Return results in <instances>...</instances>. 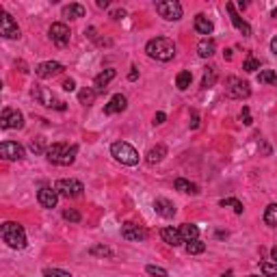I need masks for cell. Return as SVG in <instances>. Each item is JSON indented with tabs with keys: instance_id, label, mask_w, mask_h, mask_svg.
Returning a JSON list of instances; mask_svg holds the SVG:
<instances>
[{
	"instance_id": "obj_1",
	"label": "cell",
	"mask_w": 277,
	"mask_h": 277,
	"mask_svg": "<svg viewBox=\"0 0 277 277\" xmlns=\"http://www.w3.org/2000/svg\"><path fill=\"white\" fill-rule=\"evenodd\" d=\"M145 52H148V57L156 59V61H171L176 57V43L169 37H154V39L148 41Z\"/></svg>"
},
{
	"instance_id": "obj_2",
	"label": "cell",
	"mask_w": 277,
	"mask_h": 277,
	"mask_svg": "<svg viewBox=\"0 0 277 277\" xmlns=\"http://www.w3.org/2000/svg\"><path fill=\"white\" fill-rule=\"evenodd\" d=\"M76 154H78V145H67V143H52L46 150V158L61 167L72 165L76 160Z\"/></svg>"
},
{
	"instance_id": "obj_3",
	"label": "cell",
	"mask_w": 277,
	"mask_h": 277,
	"mask_svg": "<svg viewBox=\"0 0 277 277\" xmlns=\"http://www.w3.org/2000/svg\"><path fill=\"white\" fill-rule=\"evenodd\" d=\"M0 232H2V241L7 243L11 249H24L26 247V232L20 223L7 221V223H2Z\"/></svg>"
},
{
	"instance_id": "obj_4",
	"label": "cell",
	"mask_w": 277,
	"mask_h": 277,
	"mask_svg": "<svg viewBox=\"0 0 277 277\" xmlns=\"http://www.w3.org/2000/svg\"><path fill=\"white\" fill-rule=\"evenodd\" d=\"M111 154L115 156V160H119L122 165H128V167L139 165V152L130 143H126V141H115V143L111 145Z\"/></svg>"
},
{
	"instance_id": "obj_5",
	"label": "cell",
	"mask_w": 277,
	"mask_h": 277,
	"mask_svg": "<svg viewBox=\"0 0 277 277\" xmlns=\"http://www.w3.org/2000/svg\"><path fill=\"white\" fill-rule=\"evenodd\" d=\"M32 97H35V100L39 102L41 106L57 108V111H65V102L57 100V97L52 95V91H50V89H46V87H39V85L32 87Z\"/></svg>"
},
{
	"instance_id": "obj_6",
	"label": "cell",
	"mask_w": 277,
	"mask_h": 277,
	"mask_svg": "<svg viewBox=\"0 0 277 277\" xmlns=\"http://www.w3.org/2000/svg\"><path fill=\"white\" fill-rule=\"evenodd\" d=\"M156 11L160 18H165L167 22H178L182 18V4L178 0H162L156 2Z\"/></svg>"
},
{
	"instance_id": "obj_7",
	"label": "cell",
	"mask_w": 277,
	"mask_h": 277,
	"mask_svg": "<svg viewBox=\"0 0 277 277\" xmlns=\"http://www.w3.org/2000/svg\"><path fill=\"white\" fill-rule=\"evenodd\" d=\"M225 95L232 97V100H243V97H249V95H251L249 83H245V80H241V78H227Z\"/></svg>"
},
{
	"instance_id": "obj_8",
	"label": "cell",
	"mask_w": 277,
	"mask_h": 277,
	"mask_svg": "<svg viewBox=\"0 0 277 277\" xmlns=\"http://www.w3.org/2000/svg\"><path fill=\"white\" fill-rule=\"evenodd\" d=\"M54 188H57V193L61 195V197H67V199L80 197L85 191L83 182H78V180H59L57 184H54Z\"/></svg>"
},
{
	"instance_id": "obj_9",
	"label": "cell",
	"mask_w": 277,
	"mask_h": 277,
	"mask_svg": "<svg viewBox=\"0 0 277 277\" xmlns=\"http://www.w3.org/2000/svg\"><path fill=\"white\" fill-rule=\"evenodd\" d=\"M0 128L2 130H20L24 128V115L15 108H4L0 117Z\"/></svg>"
},
{
	"instance_id": "obj_10",
	"label": "cell",
	"mask_w": 277,
	"mask_h": 277,
	"mask_svg": "<svg viewBox=\"0 0 277 277\" xmlns=\"http://www.w3.org/2000/svg\"><path fill=\"white\" fill-rule=\"evenodd\" d=\"M65 72V65L63 63H57V61H43L35 67V74L39 76V78L48 80V78H54V76L63 74Z\"/></svg>"
},
{
	"instance_id": "obj_11",
	"label": "cell",
	"mask_w": 277,
	"mask_h": 277,
	"mask_svg": "<svg viewBox=\"0 0 277 277\" xmlns=\"http://www.w3.org/2000/svg\"><path fill=\"white\" fill-rule=\"evenodd\" d=\"M50 39L57 43L59 48H65L69 43V37H72V32H69V29L63 24V22H54V24L50 26Z\"/></svg>"
},
{
	"instance_id": "obj_12",
	"label": "cell",
	"mask_w": 277,
	"mask_h": 277,
	"mask_svg": "<svg viewBox=\"0 0 277 277\" xmlns=\"http://www.w3.org/2000/svg\"><path fill=\"white\" fill-rule=\"evenodd\" d=\"M0 35L7 37V39H20V26L11 15L4 11L2 18H0Z\"/></svg>"
},
{
	"instance_id": "obj_13",
	"label": "cell",
	"mask_w": 277,
	"mask_h": 277,
	"mask_svg": "<svg viewBox=\"0 0 277 277\" xmlns=\"http://www.w3.org/2000/svg\"><path fill=\"white\" fill-rule=\"evenodd\" d=\"M0 156L4 160H22L24 158V148L20 143H13V141H4L0 145Z\"/></svg>"
},
{
	"instance_id": "obj_14",
	"label": "cell",
	"mask_w": 277,
	"mask_h": 277,
	"mask_svg": "<svg viewBox=\"0 0 277 277\" xmlns=\"http://www.w3.org/2000/svg\"><path fill=\"white\" fill-rule=\"evenodd\" d=\"M37 202H39V206H43V208H54V206L59 204V193H57V188H52V186H41L39 191H37Z\"/></svg>"
},
{
	"instance_id": "obj_15",
	"label": "cell",
	"mask_w": 277,
	"mask_h": 277,
	"mask_svg": "<svg viewBox=\"0 0 277 277\" xmlns=\"http://www.w3.org/2000/svg\"><path fill=\"white\" fill-rule=\"evenodd\" d=\"M225 9H227V13H230V20H232V24L236 26V31H238V32H243V35H245V37H249V35H251V26H249L247 22H245V20L241 18V15L236 13L234 4H232V2H227V4H225Z\"/></svg>"
},
{
	"instance_id": "obj_16",
	"label": "cell",
	"mask_w": 277,
	"mask_h": 277,
	"mask_svg": "<svg viewBox=\"0 0 277 277\" xmlns=\"http://www.w3.org/2000/svg\"><path fill=\"white\" fill-rule=\"evenodd\" d=\"M122 236L126 238V241H145V236H148V232L143 230V227H139L137 223H123L122 225Z\"/></svg>"
},
{
	"instance_id": "obj_17",
	"label": "cell",
	"mask_w": 277,
	"mask_h": 277,
	"mask_svg": "<svg viewBox=\"0 0 277 277\" xmlns=\"http://www.w3.org/2000/svg\"><path fill=\"white\" fill-rule=\"evenodd\" d=\"M126 106H128V100H126V95H122V93H115L108 100V104L104 106V113L106 115H115V113H122V111H126Z\"/></svg>"
},
{
	"instance_id": "obj_18",
	"label": "cell",
	"mask_w": 277,
	"mask_h": 277,
	"mask_svg": "<svg viewBox=\"0 0 277 277\" xmlns=\"http://www.w3.org/2000/svg\"><path fill=\"white\" fill-rule=\"evenodd\" d=\"M160 236H162V241H165L169 247H180L182 243H184L180 230H176V227H162V230H160Z\"/></svg>"
},
{
	"instance_id": "obj_19",
	"label": "cell",
	"mask_w": 277,
	"mask_h": 277,
	"mask_svg": "<svg viewBox=\"0 0 277 277\" xmlns=\"http://www.w3.org/2000/svg\"><path fill=\"white\" fill-rule=\"evenodd\" d=\"M115 76H117V72H115L113 67H108V69H104V72L97 74V76H95V83H93L97 93H100V91H104L106 87H108V83H111V80L115 78Z\"/></svg>"
},
{
	"instance_id": "obj_20",
	"label": "cell",
	"mask_w": 277,
	"mask_h": 277,
	"mask_svg": "<svg viewBox=\"0 0 277 277\" xmlns=\"http://www.w3.org/2000/svg\"><path fill=\"white\" fill-rule=\"evenodd\" d=\"M154 210L158 213L160 216H165V219H171V216H176V206H173L169 199H156L154 202Z\"/></svg>"
},
{
	"instance_id": "obj_21",
	"label": "cell",
	"mask_w": 277,
	"mask_h": 277,
	"mask_svg": "<svg viewBox=\"0 0 277 277\" xmlns=\"http://www.w3.org/2000/svg\"><path fill=\"white\" fill-rule=\"evenodd\" d=\"M195 31H197L199 35H213L215 24L206 18L204 13H197V15H195Z\"/></svg>"
},
{
	"instance_id": "obj_22",
	"label": "cell",
	"mask_w": 277,
	"mask_h": 277,
	"mask_svg": "<svg viewBox=\"0 0 277 277\" xmlns=\"http://www.w3.org/2000/svg\"><path fill=\"white\" fill-rule=\"evenodd\" d=\"M215 52H216V43H215V39H210V37H206V39L197 43V54L202 59H210Z\"/></svg>"
},
{
	"instance_id": "obj_23",
	"label": "cell",
	"mask_w": 277,
	"mask_h": 277,
	"mask_svg": "<svg viewBox=\"0 0 277 277\" xmlns=\"http://www.w3.org/2000/svg\"><path fill=\"white\" fill-rule=\"evenodd\" d=\"M180 234L184 238V243H191V241H197V236H199V227L197 225H193V223H182L180 227Z\"/></svg>"
},
{
	"instance_id": "obj_24",
	"label": "cell",
	"mask_w": 277,
	"mask_h": 277,
	"mask_svg": "<svg viewBox=\"0 0 277 277\" xmlns=\"http://www.w3.org/2000/svg\"><path fill=\"white\" fill-rule=\"evenodd\" d=\"M63 18L67 20H78V18H85V7L83 4H67V7H63Z\"/></svg>"
},
{
	"instance_id": "obj_25",
	"label": "cell",
	"mask_w": 277,
	"mask_h": 277,
	"mask_svg": "<svg viewBox=\"0 0 277 277\" xmlns=\"http://www.w3.org/2000/svg\"><path fill=\"white\" fill-rule=\"evenodd\" d=\"M173 186H176V191H180V193H188V195H197V193H199L197 184L184 180V178H178V180L173 182Z\"/></svg>"
},
{
	"instance_id": "obj_26",
	"label": "cell",
	"mask_w": 277,
	"mask_h": 277,
	"mask_svg": "<svg viewBox=\"0 0 277 277\" xmlns=\"http://www.w3.org/2000/svg\"><path fill=\"white\" fill-rule=\"evenodd\" d=\"M165 156H167V148H165V145H156V148H152L148 152V162H150V165H156V162H160Z\"/></svg>"
},
{
	"instance_id": "obj_27",
	"label": "cell",
	"mask_w": 277,
	"mask_h": 277,
	"mask_svg": "<svg viewBox=\"0 0 277 277\" xmlns=\"http://www.w3.org/2000/svg\"><path fill=\"white\" fill-rule=\"evenodd\" d=\"M216 78H219V74H216V67H206V72H204V80H202V87L204 89H210V87H215L216 85Z\"/></svg>"
},
{
	"instance_id": "obj_28",
	"label": "cell",
	"mask_w": 277,
	"mask_h": 277,
	"mask_svg": "<svg viewBox=\"0 0 277 277\" xmlns=\"http://www.w3.org/2000/svg\"><path fill=\"white\" fill-rule=\"evenodd\" d=\"M258 83L260 85H273L277 87V74L273 69H262V72L258 74Z\"/></svg>"
},
{
	"instance_id": "obj_29",
	"label": "cell",
	"mask_w": 277,
	"mask_h": 277,
	"mask_svg": "<svg viewBox=\"0 0 277 277\" xmlns=\"http://www.w3.org/2000/svg\"><path fill=\"white\" fill-rule=\"evenodd\" d=\"M191 83H193V74L191 72H186V69H184V72L178 74L176 85H178V89H180V91H186L188 87H191Z\"/></svg>"
},
{
	"instance_id": "obj_30",
	"label": "cell",
	"mask_w": 277,
	"mask_h": 277,
	"mask_svg": "<svg viewBox=\"0 0 277 277\" xmlns=\"http://www.w3.org/2000/svg\"><path fill=\"white\" fill-rule=\"evenodd\" d=\"M264 223L271 227H277V204H269L264 210Z\"/></svg>"
},
{
	"instance_id": "obj_31",
	"label": "cell",
	"mask_w": 277,
	"mask_h": 277,
	"mask_svg": "<svg viewBox=\"0 0 277 277\" xmlns=\"http://www.w3.org/2000/svg\"><path fill=\"white\" fill-rule=\"evenodd\" d=\"M95 95H97V91L95 89H89V87H85L83 91H78V100H80V104H85V106L93 104Z\"/></svg>"
},
{
	"instance_id": "obj_32",
	"label": "cell",
	"mask_w": 277,
	"mask_h": 277,
	"mask_svg": "<svg viewBox=\"0 0 277 277\" xmlns=\"http://www.w3.org/2000/svg\"><path fill=\"white\" fill-rule=\"evenodd\" d=\"M206 251V245L202 241H191V243H186V253L188 256H197V253H204Z\"/></svg>"
},
{
	"instance_id": "obj_33",
	"label": "cell",
	"mask_w": 277,
	"mask_h": 277,
	"mask_svg": "<svg viewBox=\"0 0 277 277\" xmlns=\"http://www.w3.org/2000/svg\"><path fill=\"white\" fill-rule=\"evenodd\" d=\"M219 206H223V208H225V206H230V208H234V213H236V215H243V210H245V208H243V204L238 202V199H234V197L221 199V202H219Z\"/></svg>"
},
{
	"instance_id": "obj_34",
	"label": "cell",
	"mask_w": 277,
	"mask_h": 277,
	"mask_svg": "<svg viewBox=\"0 0 277 277\" xmlns=\"http://www.w3.org/2000/svg\"><path fill=\"white\" fill-rule=\"evenodd\" d=\"M243 69H245V72H249V74L256 72V69H260V61H258L256 57H247V61L243 63Z\"/></svg>"
},
{
	"instance_id": "obj_35",
	"label": "cell",
	"mask_w": 277,
	"mask_h": 277,
	"mask_svg": "<svg viewBox=\"0 0 277 277\" xmlns=\"http://www.w3.org/2000/svg\"><path fill=\"white\" fill-rule=\"evenodd\" d=\"M260 269H262L264 277H277V264L275 262H264Z\"/></svg>"
},
{
	"instance_id": "obj_36",
	"label": "cell",
	"mask_w": 277,
	"mask_h": 277,
	"mask_svg": "<svg viewBox=\"0 0 277 277\" xmlns=\"http://www.w3.org/2000/svg\"><path fill=\"white\" fill-rule=\"evenodd\" d=\"M63 219H65V221H72V223H78V221L83 219V216H80V213H78V210L67 208V210H65V213H63Z\"/></svg>"
},
{
	"instance_id": "obj_37",
	"label": "cell",
	"mask_w": 277,
	"mask_h": 277,
	"mask_svg": "<svg viewBox=\"0 0 277 277\" xmlns=\"http://www.w3.org/2000/svg\"><path fill=\"white\" fill-rule=\"evenodd\" d=\"M91 253L93 256H106V258H113L115 253H113V249H108V247H102V245H97V247H91Z\"/></svg>"
},
{
	"instance_id": "obj_38",
	"label": "cell",
	"mask_w": 277,
	"mask_h": 277,
	"mask_svg": "<svg viewBox=\"0 0 277 277\" xmlns=\"http://www.w3.org/2000/svg\"><path fill=\"white\" fill-rule=\"evenodd\" d=\"M145 271H148L150 275H154V277H169L165 269H162V267H156V264H148V267H145Z\"/></svg>"
},
{
	"instance_id": "obj_39",
	"label": "cell",
	"mask_w": 277,
	"mask_h": 277,
	"mask_svg": "<svg viewBox=\"0 0 277 277\" xmlns=\"http://www.w3.org/2000/svg\"><path fill=\"white\" fill-rule=\"evenodd\" d=\"M43 277H72L67 271H61V269H46L43 271Z\"/></svg>"
},
{
	"instance_id": "obj_40",
	"label": "cell",
	"mask_w": 277,
	"mask_h": 277,
	"mask_svg": "<svg viewBox=\"0 0 277 277\" xmlns=\"http://www.w3.org/2000/svg\"><path fill=\"white\" fill-rule=\"evenodd\" d=\"M241 122L245 123V126H251V123H253V119H251V113H249V108H247V106L243 108V113H241Z\"/></svg>"
},
{
	"instance_id": "obj_41",
	"label": "cell",
	"mask_w": 277,
	"mask_h": 277,
	"mask_svg": "<svg viewBox=\"0 0 277 277\" xmlns=\"http://www.w3.org/2000/svg\"><path fill=\"white\" fill-rule=\"evenodd\" d=\"M111 18H113V20H122V18H126V11H123V9H115V11L111 13Z\"/></svg>"
},
{
	"instance_id": "obj_42",
	"label": "cell",
	"mask_w": 277,
	"mask_h": 277,
	"mask_svg": "<svg viewBox=\"0 0 277 277\" xmlns=\"http://www.w3.org/2000/svg\"><path fill=\"white\" fill-rule=\"evenodd\" d=\"M63 89H65V91H74V89H76V83H74L72 78H67V80L63 83Z\"/></svg>"
},
{
	"instance_id": "obj_43",
	"label": "cell",
	"mask_w": 277,
	"mask_h": 277,
	"mask_svg": "<svg viewBox=\"0 0 277 277\" xmlns=\"http://www.w3.org/2000/svg\"><path fill=\"white\" fill-rule=\"evenodd\" d=\"M41 143H43V141H41V139H39V141H37V143H35V141H32V143H31V150H32V152H37V154H39V152L43 150V148H41Z\"/></svg>"
},
{
	"instance_id": "obj_44",
	"label": "cell",
	"mask_w": 277,
	"mask_h": 277,
	"mask_svg": "<svg viewBox=\"0 0 277 277\" xmlns=\"http://www.w3.org/2000/svg\"><path fill=\"white\" fill-rule=\"evenodd\" d=\"M165 119H167L165 113H156V115H154V123H165Z\"/></svg>"
},
{
	"instance_id": "obj_45",
	"label": "cell",
	"mask_w": 277,
	"mask_h": 277,
	"mask_svg": "<svg viewBox=\"0 0 277 277\" xmlns=\"http://www.w3.org/2000/svg\"><path fill=\"white\" fill-rule=\"evenodd\" d=\"M137 76H139L137 67H132V69H130V74H128V78H130V80H137Z\"/></svg>"
},
{
	"instance_id": "obj_46",
	"label": "cell",
	"mask_w": 277,
	"mask_h": 277,
	"mask_svg": "<svg viewBox=\"0 0 277 277\" xmlns=\"http://www.w3.org/2000/svg\"><path fill=\"white\" fill-rule=\"evenodd\" d=\"M271 52L277 54V37H273V39H271Z\"/></svg>"
},
{
	"instance_id": "obj_47",
	"label": "cell",
	"mask_w": 277,
	"mask_h": 277,
	"mask_svg": "<svg viewBox=\"0 0 277 277\" xmlns=\"http://www.w3.org/2000/svg\"><path fill=\"white\" fill-rule=\"evenodd\" d=\"M199 126V117L197 115H193V119H191V128H197Z\"/></svg>"
},
{
	"instance_id": "obj_48",
	"label": "cell",
	"mask_w": 277,
	"mask_h": 277,
	"mask_svg": "<svg viewBox=\"0 0 277 277\" xmlns=\"http://www.w3.org/2000/svg\"><path fill=\"white\" fill-rule=\"evenodd\" d=\"M97 7H100V9H106V7H108V0H97Z\"/></svg>"
},
{
	"instance_id": "obj_49",
	"label": "cell",
	"mask_w": 277,
	"mask_h": 277,
	"mask_svg": "<svg viewBox=\"0 0 277 277\" xmlns=\"http://www.w3.org/2000/svg\"><path fill=\"white\" fill-rule=\"evenodd\" d=\"M271 258H273V262L277 264V247H273V249H271Z\"/></svg>"
},
{
	"instance_id": "obj_50",
	"label": "cell",
	"mask_w": 277,
	"mask_h": 277,
	"mask_svg": "<svg viewBox=\"0 0 277 277\" xmlns=\"http://www.w3.org/2000/svg\"><path fill=\"white\" fill-rule=\"evenodd\" d=\"M221 277H234V273H232V271H227V273H223Z\"/></svg>"
},
{
	"instance_id": "obj_51",
	"label": "cell",
	"mask_w": 277,
	"mask_h": 277,
	"mask_svg": "<svg viewBox=\"0 0 277 277\" xmlns=\"http://www.w3.org/2000/svg\"><path fill=\"white\" fill-rule=\"evenodd\" d=\"M249 277H258V275H249Z\"/></svg>"
}]
</instances>
